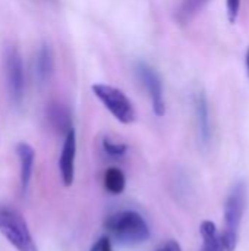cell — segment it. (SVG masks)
<instances>
[{
	"label": "cell",
	"instance_id": "9c48e42d",
	"mask_svg": "<svg viewBox=\"0 0 249 251\" xmlns=\"http://www.w3.org/2000/svg\"><path fill=\"white\" fill-rule=\"evenodd\" d=\"M54 72V53L48 43H43L35 51L34 57V78L35 82L43 87L45 85Z\"/></svg>",
	"mask_w": 249,
	"mask_h": 251
},
{
	"label": "cell",
	"instance_id": "ba28073f",
	"mask_svg": "<svg viewBox=\"0 0 249 251\" xmlns=\"http://www.w3.org/2000/svg\"><path fill=\"white\" fill-rule=\"evenodd\" d=\"M75 157H76V135L72 128L66 135L59 157L60 178L65 187H70L75 181Z\"/></svg>",
	"mask_w": 249,
	"mask_h": 251
},
{
	"label": "cell",
	"instance_id": "52a82bcc",
	"mask_svg": "<svg viewBox=\"0 0 249 251\" xmlns=\"http://www.w3.org/2000/svg\"><path fill=\"white\" fill-rule=\"evenodd\" d=\"M192 104L194 113L198 128V137L201 144L208 146L211 141V118H210V106L208 99L203 88H195L192 93Z\"/></svg>",
	"mask_w": 249,
	"mask_h": 251
},
{
	"label": "cell",
	"instance_id": "277c9868",
	"mask_svg": "<svg viewBox=\"0 0 249 251\" xmlns=\"http://www.w3.org/2000/svg\"><path fill=\"white\" fill-rule=\"evenodd\" d=\"M94 96L104 104V107L122 124H132L136 118L135 107L129 97L119 88L107 84H94L91 87Z\"/></svg>",
	"mask_w": 249,
	"mask_h": 251
},
{
	"label": "cell",
	"instance_id": "7a4b0ae2",
	"mask_svg": "<svg viewBox=\"0 0 249 251\" xmlns=\"http://www.w3.org/2000/svg\"><path fill=\"white\" fill-rule=\"evenodd\" d=\"M245 204H247V187L241 181L233 185L225 203L223 231L220 235H222L223 246L226 251L236 250Z\"/></svg>",
	"mask_w": 249,
	"mask_h": 251
},
{
	"label": "cell",
	"instance_id": "30bf717a",
	"mask_svg": "<svg viewBox=\"0 0 249 251\" xmlns=\"http://www.w3.org/2000/svg\"><path fill=\"white\" fill-rule=\"evenodd\" d=\"M45 121H47L48 126L57 134L66 135L73 128L70 109L62 101H51L47 104Z\"/></svg>",
	"mask_w": 249,
	"mask_h": 251
},
{
	"label": "cell",
	"instance_id": "2e32d148",
	"mask_svg": "<svg viewBox=\"0 0 249 251\" xmlns=\"http://www.w3.org/2000/svg\"><path fill=\"white\" fill-rule=\"evenodd\" d=\"M226 6H227V18L232 24H235L241 9V0H226Z\"/></svg>",
	"mask_w": 249,
	"mask_h": 251
},
{
	"label": "cell",
	"instance_id": "6da1fadb",
	"mask_svg": "<svg viewBox=\"0 0 249 251\" xmlns=\"http://www.w3.org/2000/svg\"><path fill=\"white\" fill-rule=\"evenodd\" d=\"M106 231L123 244H139L150 238V226L135 210H119L104 221Z\"/></svg>",
	"mask_w": 249,
	"mask_h": 251
},
{
	"label": "cell",
	"instance_id": "3957f363",
	"mask_svg": "<svg viewBox=\"0 0 249 251\" xmlns=\"http://www.w3.org/2000/svg\"><path fill=\"white\" fill-rule=\"evenodd\" d=\"M0 232L18 251H38L23 216L3 203H0Z\"/></svg>",
	"mask_w": 249,
	"mask_h": 251
},
{
	"label": "cell",
	"instance_id": "ac0fdd59",
	"mask_svg": "<svg viewBox=\"0 0 249 251\" xmlns=\"http://www.w3.org/2000/svg\"><path fill=\"white\" fill-rule=\"evenodd\" d=\"M157 251H182L181 246L175 240H169L166 244H163Z\"/></svg>",
	"mask_w": 249,
	"mask_h": 251
},
{
	"label": "cell",
	"instance_id": "8fae6325",
	"mask_svg": "<svg viewBox=\"0 0 249 251\" xmlns=\"http://www.w3.org/2000/svg\"><path fill=\"white\" fill-rule=\"evenodd\" d=\"M16 154H18L19 168H21V191L25 196L31 182V176H32L35 151L28 143H19L16 146Z\"/></svg>",
	"mask_w": 249,
	"mask_h": 251
},
{
	"label": "cell",
	"instance_id": "4fadbf2b",
	"mask_svg": "<svg viewBox=\"0 0 249 251\" xmlns=\"http://www.w3.org/2000/svg\"><path fill=\"white\" fill-rule=\"evenodd\" d=\"M103 182H104L106 191H109V193L113 194V196L122 194V193L125 191V187H126L125 174H123L120 169H117V168H109V169L104 172Z\"/></svg>",
	"mask_w": 249,
	"mask_h": 251
},
{
	"label": "cell",
	"instance_id": "8992f818",
	"mask_svg": "<svg viewBox=\"0 0 249 251\" xmlns=\"http://www.w3.org/2000/svg\"><path fill=\"white\" fill-rule=\"evenodd\" d=\"M135 72H136L138 79L141 81V84L144 85V88L150 97L153 112L158 118L164 116L166 101H164V90H163V82H161L160 75L157 74V71L154 68H151L145 62H136Z\"/></svg>",
	"mask_w": 249,
	"mask_h": 251
},
{
	"label": "cell",
	"instance_id": "7c38bea8",
	"mask_svg": "<svg viewBox=\"0 0 249 251\" xmlns=\"http://www.w3.org/2000/svg\"><path fill=\"white\" fill-rule=\"evenodd\" d=\"M200 234L203 238V247L200 251H226L223 246L222 235L217 231V226L211 221H204L200 225Z\"/></svg>",
	"mask_w": 249,
	"mask_h": 251
},
{
	"label": "cell",
	"instance_id": "5bb4252c",
	"mask_svg": "<svg viewBox=\"0 0 249 251\" xmlns=\"http://www.w3.org/2000/svg\"><path fill=\"white\" fill-rule=\"evenodd\" d=\"M207 3L208 0H183L176 10V21L181 25H186Z\"/></svg>",
	"mask_w": 249,
	"mask_h": 251
},
{
	"label": "cell",
	"instance_id": "5b68a950",
	"mask_svg": "<svg viewBox=\"0 0 249 251\" xmlns=\"http://www.w3.org/2000/svg\"><path fill=\"white\" fill-rule=\"evenodd\" d=\"M4 76L9 99L19 106L25 96V68L16 46H7L4 50Z\"/></svg>",
	"mask_w": 249,
	"mask_h": 251
},
{
	"label": "cell",
	"instance_id": "9a60e30c",
	"mask_svg": "<svg viewBox=\"0 0 249 251\" xmlns=\"http://www.w3.org/2000/svg\"><path fill=\"white\" fill-rule=\"evenodd\" d=\"M101 146H103V150L107 156L110 157H114V159H120L126 154L128 151V146L125 143H117L109 137H104L103 141H101Z\"/></svg>",
	"mask_w": 249,
	"mask_h": 251
},
{
	"label": "cell",
	"instance_id": "d6986e66",
	"mask_svg": "<svg viewBox=\"0 0 249 251\" xmlns=\"http://www.w3.org/2000/svg\"><path fill=\"white\" fill-rule=\"evenodd\" d=\"M247 69H248V75H249V50L247 53Z\"/></svg>",
	"mask_w": 249,
	"mask_h": 251
},
{
	"label": "cell",
	"instance_id": "e0dca14e",
	"mask_svg": "<svg viewBox=\"0 0 249 251\" xmlns=\"http://www.w3.org/2000/svg\"><path fill=\"white\" fill-rule=\"evenodd\" d=\"M90 251H113L112 249V243H110V238L109 237H101Z\"/></svg>",
	"mask_w": 249,
	"mask_h": 251
}]
</instances>
